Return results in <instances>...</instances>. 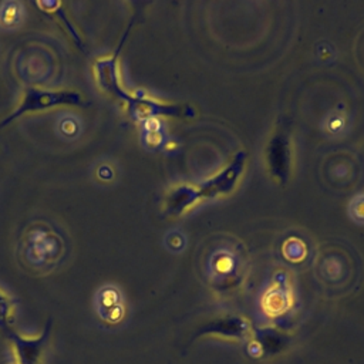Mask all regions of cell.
<instances>
[{
    "label": "cell",
    "instance_id": "obj_1",
    "mask_svg": "<svg viewBox=\"0 0 364 364\" xmlns=\"http://www.w3.org/2000/svg\"><path fill=\"white\" fill-rule=\"evenodd\" d=\"M246 164V152H239L235 158L216 175L200 183L199 186L193 185H179L171 189L165 198V212L169 216H179L186 209L192 208L195 203L205 198H215L219 195L230 193Z\"/></svg>",
    "mask_w": 364,
    "mask_h": 364
},
{
    "label": "cell",
    "instance_id": "obj_2",
    "mask_svg": "<svg viewBox=\"0 0 364 364\" xmlns=\"http://www.w3.org/2000/svg\"><path fill=\"white\" fill-rule=\"evenodd\" d=\"M90 102L74 90H46L38 87L24 88L23 98L17 108L0 122V128L28 112H38L60 107H88Z\"/></svg>",
    "mask_w": 364,
    "mask_h": 364
},
{
    "label": "cell",
    "instance_id": "obj_3",
    "mask_svg": "<svg viewBox=\"0 0 364 364\" xmlns=\"http://www.w3.org/2000/svg\"><path fill=\"white\" fill-rule=\"evenodd\" d=\"M127 112L136 121H151L158 117H191L193 111L188 105L161 102L146 97L144 92L138 91L135 94H128L124 100Z\"/></svg>",
    "mask_w": 364,
    "mask_h": 364
},
{
    "label": "cell",
    "instance_id": "obj_4",
    "mask_svg": "<svg viewBox=\"0 0 364 364\" xmlns=\"http://www.w3.org/2000/svg\"><path fill=\"white\" fill-rule=\"evenodd\" d=\"M129 27L124 33V36H122L118 47L115 48L114 54H111L108 57L97 58L94 61V65H92V73H94V78H95V82H97L98 88L102 92H105L107 95H109V97H112V98H115V100H118L121 102H124V100L127 98V95L129 92L121 84L118 60H119V53L122 50L125 38L128 36Z\"/></svg>",
    "mask_w": 364,
    "mask_h": 364
},
{
    "label": "cell",
    "instance_id": "obj_5",
    "mask_svg": "<svg viewBox=\"0 0 364 364\" xmlns=\"http://www.w3.org/2000/svg\"><path fill=\"white\" fill-rule=\"evenodd\" d=\"M51 331V320L47 321L43 333L34 337L20 336L14 328H10L4 336L13 347V355L16 364H38L46 350Z\"/></svg>",
    "mask_w": 364,
    "mask_h": 364
},
{
    "label": "cell",
    "instance_id": "obj_6",
    "mask_svg": "<svg viewBox=\"0 0 364 364\" xmlns=\"http://www.w3.org/2000/svg\"><path fill=\"white\" fill-rule=\"evenodd\" d=\"M266 162L272 176L280 183H286L291 168V148L289 135L283 129L270 138L266 149Z\"/></svg>",
    "mask_w": 364,
    "mask_h": 364
},
{
    "label": "cell",
    "instance_id": "obj_7",
    "mask_svg": "<svg viewBox=\"0 0 364 364\" xmlns=\"http://www.w3.org/2000/svg\"><path fill=\"white\" fill-rule=\"evenodd\" d=\"M34 249H36V253L26 257V262L30 264H36V266L57 262L58 255L63 250L60 240L55 236H50V235H46L44 240H41V242H37V240L34 242V240L28 239L27 247L24 250H34Z\"/></svg>",
    "mask_w": 364,
    "mask_h": 364
},
{
    "label": "cell",
    "instance_id": "obj_8",
    "mask_svg": "<svg viewBox=\"0 0 364 364\" xmlns=\"http://www.w3.org/2000/svg\"><path fill=\"white\" fill-rule=\"evenodd\" d=\"M249 323L242 317H225L209 323L202 328V334H213L223 338H243L249 334Z\"/></svg>",
    "mask_w": 364,
    "mask_h": 364
},
{
    "label": "cell",
    "instance_id": "obj_9",
    "mask_svg": "<svg viewBox=\"0 0 364 364\" xmlns=\"http://www.w3.org/2000/svg\"><path fill=\"white\" fill-rule=\"evenodd\" d=\"M263 309L269 316H277L286 311L291 304V296L284 283L274 284L263 297Z\"/></svg>",
    "mask_w": 364,
    "mask_h": 364
},
{
    "label": "cell",
    "instance_id": "obj_10",
    "mask_svg": "<svg viewBox=\"0 0 364 364\" xmlns=\"http://www.w3.org/2000/svg\"><path fill=\"white\" fill-rule=\"evenodd\" d=\"M100 314L104 320L108 321H117L122 316V307L119 304L118 293L114 289H105L102 294L100 296V304H98Z\"/></svg>",
    "mask_w": 364,
    "mask_h": 364
},
{
    "label": "cell",
    "instance_id": "obj_11",
    "mask_svg": "<svg viewBox=\"0 0 364 364\" xmlns=\"http://www.w3.org/2000/svg\"><path fill=\"white\" fill-rule=\"evenodd\" d=\"M14 303L13 300L0 290V331L7 333L11 327V316H13Z\"/></svg>",
    "mask_w": 364,
    "mask_h": 364
},
{
    "label": "cell",
    "instance_id": "obj_12",
    "mask_svg": "<svg viewBox=\"0 0 364 364\" xmlns=\"http://www.w3.org/2000/svg\"><path fill=\"white\" fill-rule=\"evenodd\" d=\"M284 252V256L289 259V260H293V262H299L300 259L304 257V253H306V249L303 246V243L300 240H289L283 249Z\"/></svg>",
    "mask_w": 364,
    "mask_h": 364
},
{
    "label": "cell",
    "instance_id": "obj_13",
    "mask_svg": "<svg viewBox=\"0 0 364 364\" xmlns=\"http://www.w3.org/2000/svg\"><path fill=\"white\" fill-rule=\"evenodd\" d=\"M348 212L351 215V218L357 222V223H363L364 225V193L355 196L348 208Z\"/></svg>",
    "mask_w": 364,
    "mask_h": 364
}]
</instances>
